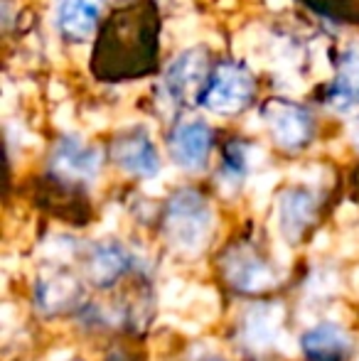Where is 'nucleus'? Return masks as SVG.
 Instances as JSON below:
<instances>
[{
  "mask_svg": "<svg viewBox=\"0 0 359 361\" xmlns=\"http://www.w3.org/2000/svg\"><path fill=\"white\" fill-rule=\"evenodd\" d=\"M104 0H57V30L67 42H87L96 32Z\"/></svg>",
  "mask_w": 359,
  "mask_h": 361,
  "instance_id": "obj_11",
  "label": "nucleus"
},
{
  "mask_svg": "<svg viewBox=\"0 0 359 361\" xmlns=\"http://www.w3.org/2000/svg\"><path fill=\"white\" fill-rule=\"evenodd\" d=\"M219 268L226 283L244 295L266 293L278 286L276 266L251 241H239L236 246L226 248L224 256L219 258Z\"/></svg>",
  "mask_w": 359,
  "mask_h": 361,
  "instance_id": "obj_4",
  "label": "nucleus"
},
{
  "mask_svg": "<svg viewBox=\"0 0 359 361\" xmlns=\"http://www.w3.org/2000/svg\"><path fill=\"white\" fill-rule=\"evenodd\" d=\"M264 118L278 147L303 150L315 135V118L305 106L288 99H271L264 106Z\"/></svg>",
  "mask_w": 359,
  "mask_h": 361,
  "instance_id": "obj_6",
  "label": "nucleus"
},
{
  "mask_svg": "<svg viewBox=\"0 0 359 361\" xmlns=\"http://www.w3.org/2000/svg\"><path fill=\"white\" fill-rule=\"evenodd\" d=\"M35 300H37V307L47 314L67 312V310L79 307L82 302V283L67 268H59V271L39 278L37 288H35Z\"/></svg>",
  "mask_w": 359,
  "mask_h": 361,
  "instance_id": "obj_12",
  "label": "nucleus"
},
{
  "mask_svg": "<svg viewBox=\"0 0 359 361\" xmlns=\"http://www.w3.org/2000/svg\"><path fill=\"white\" fill-rule=\"evenodd\" d=\"M111 157L133 177H155L160 172L158 147L143 128H128L116 135L111 143Z\"/></svg>",
  "mask_w": 359,
  "mask_h": 361,
  "instance_id": "obj_8",
  "label": "nucleus"
},
{
  "mask_svg": "<svg viewBox=\"0 0 359 361\" xmlns=\"http://www.w3.org/2000/svg\"><path fill=\"white\" fill-rule=\"evenodd\" d=\"M212 69L214 67H209L205 47H192L178 54L163 76V91L170 104L180 106V109L200 104L202 94L209 84Z\"/></svg>",
  "mask_w": 359,
  "mask_h": 361,
  "instance_id": "obj_5",
  "label": "nucleus"
},
{
  "mask_svg": "<svg viewBox=\"0 0 359 361\" xmlns=\"http://www.w3.org/2000/svg\"><path fill=\"white\" fill-rule=\"evenodd\" d=\"M128 268H130V256L126 253V248L121 243L104 241L91 248L87 273H89V281L96 288H104V290L114 288L128 273Z\"/></svg>",
  "mask_w": 359,
  "mask_h": 361,
  "instance_id": "obj_14",
  "label": "nucleus"
},
{
  "mask_svg": "<svg viewBox=\"0 0 359 361\" xmlns=\"http://www.w3.org/2000/svg\"><path fill=\"white\" fill-rule=\"evenodd\" d=\"M355 143H357V147H359V118L355 121Z\"/></svg>",
  "mask_w": 359,
  "mask_h": 361,
  "instance_id": "obj_17",
  "label": "nucleus"
},
{
  "mask_svg": "<svg viewBox=\"0 0 359 361\" xmlns=\"http://www.w3.org/2000/svg\"><path fill=\"white\" fill-rule=\"evenodd\" d=\"M200 361H224V359H219V357H205V359H200Z\"/></svg>",
  "mask_w": 359,
  "mask_h": 361,
  "instance_id": "obj_18",
  "label": "nucleus"
},
{
  "mask_svg": "<svg viewBox=\"0 0 359 361\" xmlns=\"http://www.w3.org/2000/svg\"><path fill=\"white\" fill-rule=\"evenodd\" d=\"M160 15L150 0H133L114 10L99 27L94 74L106 81H128L153 72L158 59Z\"/></svg>",
  "mask_w": 359,
  "mask_h": 361,
  "instance_id": "obj_1",
  "label": "nucleus"
},
{
  "mask_svg": "<svg viewBox=\"0 0 359 361\" xmlns=\"http://www.w3.org/2000/svg\"><path fill=\"white\" fill-rule=\"evenodd\" d=\"M212 209L207 200L197 190L175 192L165 207L163 231L168 241L180 251H200L202 243L209 236Z\"/></svg>",
  "mask_w": 359,
  "mask_h": 361,
  "instance_id": "obj_2",
  "label": "nucleus"
},
{
  "mask_svg": "<svg viewBox=\"0 0 359 361\" xmlns=\"http://www.w3.org/2000/svg\"><path fill=\"white\" fill-rule=\"evenodd\" d=\"M168 147L175 165H180L182 170L200 172L209 162L212 147H214V130L209 128V123L200 118L180 121L170 130Z\"/></svg>",
  "mask_w": 359,
  "mask_h": 361,
  "instance_id": "obj_7",
  "label": "nucleus"
},
{
  "mask_svg": "<svg viewBox=\"0 0 359 361\" xmlns=\"http://www.w3.org/2000/svg\"><path fill=\"white\" fill-rule=\"evenodd\" d=\"M256 81L239 62H219L212 69L209 84L200 104L214 116H239L254 104Z\"/></svg>",
  "mask_w": 359,
  "mask_h": 361,
  "instance_id": "obj_3",
  "label": "nucleus"
},
{
  "mask_svg": "<svg viewBox=\"0 0 359 361\" xmlns=\"http://www.w3.org/2000/svg\"><path fill=\"white\" fill-rule=\"evenodd\" d=\"M350 347V334L332 322H322L308 329L300 339V349L308 361H345Z\"/></svg>",
  "mask_w": 359,
  "mask_h": 361,
  "instance_id": "obj_15",
  "label": "nucleus"
},
{
  "mask_svg": "<svg viewBox=\"0 0 359 361\" xmlns=\"http://www.w3.org/2000/svg\"><path fill=\"white\" fill-rule=\"evenodd\" d=\"M101 167V152L96 147L82 143L79 138H62L52 152L49 175L59 177L72 185H82L96 177Z\"/></svg>",
  "mask_w": 359,
  "mask_h": 361,
  "instance_id": "obj_10",
  "label": "nucleus"
},
{
  "mask_svg": "<svg viewBox=\"0 0 359 361\" xmlns=\"http://www.w3.org/2000/svg\"><path fill=\"white\" fill-rule=\"evenodd\" d=\"M325 101L337 111L359 106V44H350L337 54L335 76L327 84Z\"/></svg>",
  "mask_w": 359,
  "mask_h": 361,
  "instance_id": "obj_13",
  "label": "nucleus"
},
{
  "mask_svg": "<svg viewBox=\"0 0 359 361\" xmlns=\"http://www.w3.org/2000/svg\"><path fill=\"white\" fill-rule=\"evenodd\" d=\"M109 361H126V359H123V357H111Z\"/></svg>",
  "mask_w": 359,
  "mask_h": 361,
  "instance_id": "obj_19",
  "label": "nucleus"
},
{
  "mask_svg": "<svg viewBox=\"0 0 359 361\" xmlns=\"http://www.w3.org/2000/svg\"><path fill=\"white\" fill-rule=\"evenodd\" d=\"M320 216V200L305 187H291L278 200V226L291 243H300Z\"/></svg>",
  "mask_w": 359,
  "mask_h": 361,
  "instance_id": "obj_9",
  "label": "nucleus"
},
{
  "mask_svg": "<svg viewBox=\"0 0 359 361\" xmlns=\"http://www.w3.org/2000/svg\"><path fill=\"white\" fill-rule=\"evenodd\" d=\"M74 361H79V359H74Z\"/></svg>",
  "mask_w": 359,
  "mask_h": 361,
  "instance_id": "obj_20",
  "label": "nucleus"
},
{
  "mask_svg": "<svg viewBox=\"0 0 359 361\" xmlns=\"http://www.w3.org/2000/svg\"><path fill=\"white\" fill-rule=\"evenodd\" d=\"M308 5L317 10L322 15H330V18H347V15H355V10L350 8L347 0H305Z\"/></svg>",
  "mask_w": 359,
  "mask_h": 361,
  "instance_id": "obj_16",
  "label": "nucleus"
}]
</instances>
